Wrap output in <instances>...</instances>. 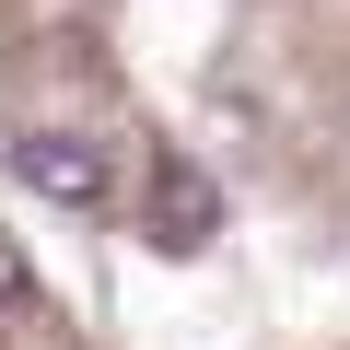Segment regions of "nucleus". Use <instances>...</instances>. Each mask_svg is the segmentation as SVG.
Instances as JSON below:
<instances>
[{"mask_svg":"<svg viewBox=\"0 0 350 350\" xmlns=\"http://www.w3.org/2000/svg\"><path fill=\"white\" fill-rule=\"evenodd\" d=\"M211 234H222V187L199 163H152V245L163 257H199Z\"/></svg>","mask_w":350,"mask_h":350,"instance_id":"nucleus-2","label":"nucleus"},{"mask_svg":"<svg viewBox=\"0 0 350 350\" xmlns=\"http://www.w3.org/2000/svg\"><path fill=\"white\" fill-rule=\"evenodd\" d=\"M12 175H24L36 199H59V211H105V187H117L105 140H82V129H36V140H12Z\"/></svg>","mask_w":350,"mask_h":350,"instance_id":"nucleus-1","label":"nucleus"},{"mask_svg":"<svg viewBox=\"0 0 350 350\" xmlns=\"http://www.w3.org/2000/svg\"><path fill=\"white\" fill-rule=\"evenodd\" d=\"M12 304H24V257L0 245V315H12Z\"/></svg>","mask_w":350,"mask_h":350,"instance_id":"nucleus-3","label":"nucleus"}]
</instances>
